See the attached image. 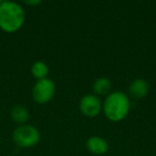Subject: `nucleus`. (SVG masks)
Listing matches in <instances>:
<instances>
[{
	"instance_id": "f257e3e1",
	"label": "nucleus",
	"mask_w": 156,
	"mask_h": 156,
	"mask_svg": "<svg viewBox=\"0 0 156 156\" xmlns=\"http://www.w3.org/2000/svg\"><path fill=\"white\" fill-rule=\"evenodd\" d=\"M130 100L127 94L122 91L110 92L103 102V113L111 122H121L130 111Z\"/></svg>"
},
{
	"instance_id": "f03ea898",
	"label": "nucleus",
	"mask_w": 156,
	"mask_h": 156,
	"mask_svg": "<svg viewBox=\"0 0 156 156\" xmlns=\"http://www.w3.org/2000/svg\"><path fill=\"white\" fill-rule=\"evenodd\" d=\"M26 13L22 5L15 1H0V28L5 32H15L23 27Z\"/></svg>"
},
{
	"instance_id": "7ed1b4c3",
	"label": "nucleus",
	"mask_w": 156,
	"mask_h": 156,
	"mask_svg": "<svg viewBox=\"0 0 156 156\" xmlns=\"http://www.w3.org/2000/svg\"><path fill=\"white\" fill-rule=\"evenodd\" d=\"M13 141L20 147H35L41 140V133L35 126L31 124H23L20 125L13 130L12 134Z\"/></svg>"
},
{
	"instance_id": "20e7f679",
	"label": "nucleus",
	"mask_w": 156,
	"mask_h": 156,
	"mask_svg": "<svg viewBox=\"0 0 156 156\" xmlns=\"http://www.w3.org/2000/svg\"><path fill=\"white\" fill-rule=\"evenodd\" d=\"M56 93V85L50 78L37 80L32 88V98L37 104H47L52 100Z\"/></svg>"
},
{
	"instance_id": "39448f33",
	"label": "nucleus",
	"mask_w": 156,
	"mask_h": 156,
	"mask_svg": "<svg viewBox=\"0 0 156 156\" xmlns=\"http://www.w3.org/2000/svg\"><path fill=\"white\" fill-rule=\"evenodd\" d=\"M103 103L95 94H86L79 101V110L88 118H95L102 112Z\"/></svg>"
},
{
	"instance_id": "423d86ee",
	"label": "nucleus",
	"mask_w": 156,
	"mask_h": 156,
	"mask_svg": "<svg viewBox=\"0 0 156 156\" xmlns=\"http://www.w3.org/2000/svg\"><path fill=\"white\" fill-rule=\"evenodd\" d=\"M150 91V85L143 78H136L128 86V94L134 98H143Z\"/></svg>"
},
{
	"instance_id": "0eeeda50",
	"label": "nucleus",
	"mask_w": 156,
	"mask_h": 156,
	"mask_svg": "<svg viewBox=\"0 0 156 156\" xmlns=\"http://www.w3.org/2000/svg\"><path fill=\"white\" fill-rule=\"evenodd\" d=\"M86 147L94 155H104L108 152V142L103 137L91 136L86 141Z\"/></svg>"
},
{
	"instance_id": "6e6552de",
	"label": "nucleus",
	"mask_w": 156,
	"mask_h": 156,
	"mask_svg": "<svg viewBox=\"0 0 156 156\" xmlns=\"http://www.w3.org/2000/svg\"><path fill=\"white\" fill-rule=\"evenodd\" d=\"M92 89L96 96L98 95H108L111 90V81L107 77H98L93 81Z\"/></svg>"
},
{
	"instance_id": "1a4fd4ad",
	"label": "nucleus",
	"mask_w": 156,
	"mask_h": 156,
	"mask_svg": "<svg viewBox=\"0 0 156 156\" xmlns=\"http://www.w3.org/2000/svg\"><path fill=\"white\" fill-rule=\"evenodd\" d=\"M11 118L14 122L18 123L20 125H23L28 121L29 111L24 105H14L11 108Z\"/></svg>"
},
{
	"instance_id": "9d476101",
	"label": "nucleus",
	"mask_w": 156,
	"mask_h": 156,
	"mask_svg": "<svg viewBox=\"0 0 156 156\" xmlns=\"http://www.w3.org/2000/svg\"><path fill=\"white\" fill-rule=\"evenodd\" d=\"M31 74L37 80L44 79V78H47L48 74H49V67L46 64V62L37 60L31 65Z\"/></svg>"
},
{
	"instance_id": "9b49d317",
	"label": "nucleus",
	"mask_w": 156,
	"mask_h": 156,
	"mask_svg": "<svg viewBox=\"0 0 156 156\" xmlns=\"http://www.w3.org/2000/svg\"><path fill=\"white\" fill-rule=\"evenodd\" d=\"M24 2L28 5H40L42 1L41 0H25Z\"/></svg>"
}]
</instances>
